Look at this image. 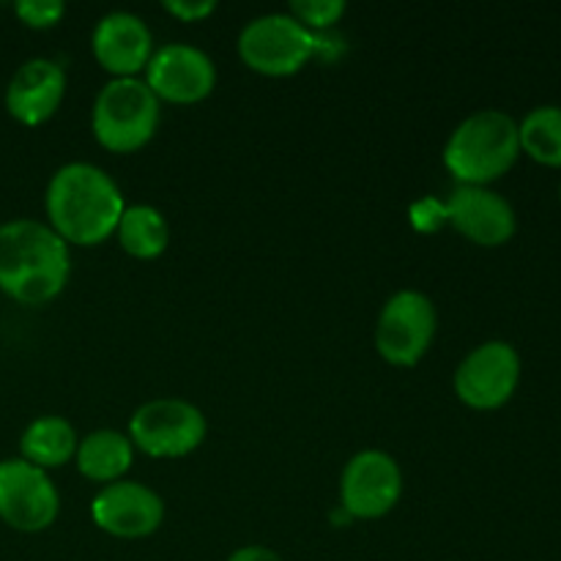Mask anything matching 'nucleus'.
<instances>
[{"label":"nucleus","mask_w":561,"mask_h":561,"mask_svg":"<svg viewBox=\"0 0 561 561\" xmlns=\"http://www.w3.org/2000/svg\"><path fill=\"white\" fill-rule=\"evenodd\" d=\"M403 496V471L383 449H362L340 477V507L354 520H378Z\"/></svg>","instance_id":"obj_10"},{"label":"nucleus","mask_w":561,"mask_h":561,"mask_svg":"<svg viewBox=\"0 0 561 561\" xmlns=\"http://www.w3.org/2000/svg\"><path fill=\"white\" fill-rule=\"evenodd\" d=\"M228 561H285V559L266 546H244L239 548V551L230 553Z\"/></svg>","instance_id":"obj_24"},{"label":"nucleus","mask_w":561,"mask_h":561,"mask_svg":"<svg viewBox=\"0 0 561 561\" xmlns=\"http://www.w3.org/2000/svg\"><path fill=\"white\" fill-rule=\"evenodd\" d=\"M142 75L153 96L170 104H197L217 88V66L211 55L184 42L153 49Z\"/></svg>","instance_id":"obj_11"},{"label":"nucleus","mask_w":561,"mask_h":561,"mask_svg":"<svg viewBox=\"0 0 561 561\" xmlns=\"http://www.w3.org/2000/svg\"><path fill=\"white\" fill-rule=\"evenodd\" d=\"M239 58L255 75L290 77L299 75L316 55H321V33H312L285 11L261 14L247 22L239 33Z\"/></svg>","instance_id":"obj_5"},{"label":"nucleus","mask_w":561,"mask_h":561,"mask_svg":"<svg viewBox=\"0 0 561 561\" xmlns=\"http://www.w3.org/2000/svg\"><path fill=\"white\" fill-rule=\"evenodd\" d=\"M520 354L504 340H488L463 356L453 378L455 394L474 411H496L513 400L520 383Z\"/></svg>","instance_id":"obj_8"},{"label":"nucleus","mask_w":561,"mask_h":561,"mask_svg":"<svg viewBox=\"0 0 561 561\" xmlns=\"http://www.w3.org/2000/svg\"><path fill=\"white\" fill-rule=\"evenodd\" d=\"M60 515V493L49 474L22 458L0 460V520L22 535L49 529Z\"/></svg>","instance_id":"obj_9"},{"label":"nucleus","mask_w":561,"mask_h":561,"mask_svg":"<svg viewBox=\"0 0 561 561\" xmlns=\"http://www.w3.org/2000/svg\"><path fill=\"white\" fill-rule=\"evenodd\" d=\"M77 444H80V436L69 420L55 414L38 416L22 431L20 458L44 471L60 469L75 460Z\"/></svg>","instance_id":"obj_17"},{"label":"nucleus","mask_w":561,"mask_h":561,"mask_svg":"<svg viewBox=\"0 0 561 561\" xmlns=\"http://www.w3.org/2000/svg\"><path fill=\"white\" fill-rule=\"evenodd\" d=\"M91 518L104 535L118 540H142L162 526L164 502L142 482L118 480L93 496Z\"/></svg>","instance_id":"obj_12"},{"label":"nucleus","mask_w":561,"mask_h":561,"mask_svg":"<svg viewBox=\"0 0 561 561\" xmlns=\"http://www.w3.org/2000/svg\"><path fill=\"white\" fill-rule=\"evenodd\" d=\"M345 11H348V5L343 0H294L288 5V14L299 20L305 27H310L312 33L334 27L343 20Z\"/></svg>","instance_id":"obj_20"},{"label":"nucleus","mask_w":561,"mask_h":561,"mask_svg":"<svg viewBox=\"0 0 561 561\" xmlns=\"http://www.w3.org/2000/svg\"><path fill=\"white\" fill-rule=\"evenodd\" d=\"M559 201H561V184H559Z\"/></svg>","instance_id":"obj_25"},{"label":"nucleus","mask_w":561,"mask_h":561,"mask_svg":"<svg viewBox=\"0 0 561 561\" xmlns=\"http://www.w3.org/2000/svg\"><path fill=\"white\" fill-rule=\"evenodd\" d=\"M118 236L121 250L135 261H157L164 255L170 247V225L159 208L148 206V203H131L124 208L118 219Z\"/></svg>","instance_id":"obj_18"},{"label":"nucleus","mask_w":561,"mask_h":561,"mask_svg":"<svg viewBox=\"0 0 561 561\" xmlns=\"http://www.w3.org/2000/svg\"><path fill=\"white\" fill-rule=\"evenodd\" d=\"M75 463L85 480L99 482L104 488L110 482L126 480V471L135 463V447L126 433L104 427V431H93L80 438Z\"/></svg>","instance_id":"obj_16"},{"label":"nucleus","mask_w":561,"mask_h":561,"mask_svg":"<svg viewBox=\"0 0 561 561\" xmlns=\"http://www.w3.org/2000/svg\"><path fill=\"white\" fill-rule=\"evenodd\" d=\"M447 225L477 247H504L518 230L510 201L491 186H455L444 201Z\"/></svg>","instance_id":"obj_13"},{"label":"nucleus","mask_w":561,"mask_h":561,"mask_svg":"<svg viewBox=\"0 0 561 561\" xmlns=\"http://www.w3.org/2000/svg\"><path fill=\"white\" fill-rule=\"evenodd\" d=\"M206 414L181 398H157L142 403L129 420V442L157 460L186 458L206 442Z\"/></svg>","instance_id":"obj_6"},{"label":"nucleus","mask_w":561,"mask_h":561,"mask_svg":"<svg viewBox=\"0 0 561 561\" xmlns=\"http://www.w3.org/2000/svg\"><path fill=\"white\" fill-rule=\"evenodd\" d=\"M66 71L53 58H31L5 85V113L22 126H42L60 110L66 96Z\"/></svg>","instance_id":"obj_14"},{"label":"nucleus","mask_w":561,"mask_h":561,"mask_svg":"<svg viewBox=\"0 0 561 561\" xmlns=\"http://www.w3.org/2000/svg\"><path fill=\"white\" fill-rule=\"evenodd\" d=\"M91 49L96 64L113 75V80H121L142 75L157 47L151 27L140 16L131 11H110L93 27Z\"/></svg>","instance_id":"obj_15"},{"label":"nucleus","mask_w":561,"mask_h":561,"mask_svg":"<svg viewBox=\"0 0 561 561\" xmlns=\"http://www.w3.org/2000/svg\"><path fill=\"white\" fill-rule=\"evenodd\" d=\"M520 153L546 168H561V107L542 104L518 121Z\"/></svg>","instance_id":"obj_19"},{"label":"nucleus","mask_w":561,"mask_h":561,"mask_svg":"<svg viewBox=\"0 0 561 561\" xmlns=\"http://www.w3.org/2000/svg\"><path fill=\"white\" fill-rule=\"evenodd\" d=\"M162 9L181 22H203L217 11L214 0H164Z\"/></svg>","instance_id":"obj_23"},{"label":"nucleus","mask_w":561,"mask_h":561,"mask_svg":"<svg viewBox=\"0 0 561 561\" xmlns=\"http://www.w3.org/2000/svg\"><path fill=\"white\" fill-rule=\"evenodd\" d=\"M71 250L47 222L9 219L0 225V294L16 305L42 307L64 294Z\"/></svg>","instance_id":"obj_2"},{"label":"nucleus","mask_w":561,"mask_h":561,"mask_svg":"<svg viewBox=\"0 0 561 561\" xmlns=\"http://www.w3.org/2000/svg\"><path fill=\"white\" fill-rule=\"evenodd\" d=\"M436 305L422 290H398L383 301L376 321V351L394 367H416L436 340Z\"/></svg>","instance_id":"obj_7"},{"label":"nucleus","mask_w":561,"mask_h":561,"mask_svg":"<svg viewBox=\"0 0 561 561\" xmlns=\"http://www.w3.org/2000/svg\"><path fill=\"white\" fill-rule=\"evenodd\" d=\"M409 219L420 233H436L447 225V214H444V201L436 197H422L409 208Z\"/></svg>","instance_id":"obj_22"},{"label":"nucleus","mask_w":561,"mask_h":561,"mask_svg":"<svg viewBox=\"0 0 561 561\" xmlns=\"http://www.w3.org/2000/svg\"><path fill=\"white\" fill-rule=\"evenodd\" d=\"M520 159L518 121L504 110H477L444 146V168L460 186H491Z\"/></svg>","instance_id":"obj_3"},{"label":"nucleus","mask_w":561,"mask_h":561,"mask_svg":"<svg viewBox=\"0 0 561 561\" xmlns=\"http://www.w3.org/2000/svg\"><path fill=\"white\" fill-rule=\"evenodd\" d=\"M16 20L33 31H49L66 16L64 0H20L14 5Z\"/></svg>","instance_id":"obj_21"},{"label":"nucleus","mask_w":561,"mask_h":561,"mask_svg":"<svg viewBox=\"0 0 561 561\" xmlns=\"http://www.w3.org/2000/svg\"><path fill=\"white\" fill-rule=\"evenodd\" d=\"M126 201L113 175L91 162L58 168L44 192L47 225L75 247H99L115 236Z\"/></svg>","instance_id":"obj_1"},{"label":"nucleus","mask_w":561,"mask_h":561,"mask_svg":"<svg viewBox=\"0 0 561 561\" xmlns=\"http://www.w3.org/2000/svg\"><path fill=\"white\" fill-rule=\"evenodd\" d=\"M162 121V102L140 77L110 80L91 107V131L110 153H135L153 140Z\"/></svg>","instance_id":"obj_4"}]
</instances>
